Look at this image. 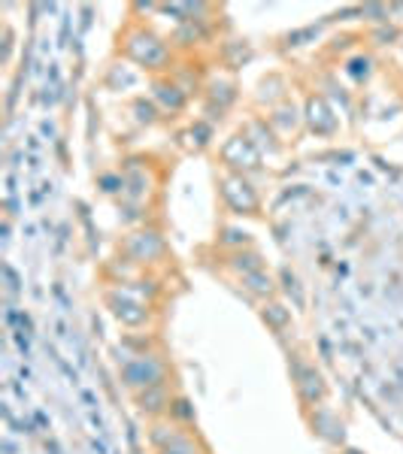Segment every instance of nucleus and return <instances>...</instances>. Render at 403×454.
Here are the masks:
<instances>
[{
	"label": "nucleus",
	"instance_id": "obj_4",
	"mask_svg": "<svg viewBox=\"0 0 403 454\" xmlns=\"http://www.w3.org/2000/svg\"><path fill=\"white\" fill-rule=\"evenodd\" d=\"M119 254L122 258H128L134 267H140L149 273L152 267H158V263L167 261V239L164 233L158 231V227H134V231H128L122 237L119 243Z\"/></svg>",
	"mask_w": 403,
	"mask_h": 454
},
{
	"label": "nucleus",
	"instance_id": "obj_10",
	"mask_svg": "<svg viewBox=\"0 0 403 454\" xmlns=\"http://www.w3.org/2000/svg\"><path fill=\"white\" fill-rule=\"evenodd\" d=\"M122 197L130 203H146V197L155 192V179H152V170L143 167L140 160H128V167L122 170Z\"/></svg>",
	"mask_w": 403,
	"mask_h": 454
},
{
	"label": "nucleus",
	"instance_id": "obj_9",
	"mask_svg": "<svg viewBox=\"0 0 403 454\" xmlns=\"http://www.w3.org/2000/svg\"><path fill=\"white\" fill-rule=\"evenodd\" d=\"M152 104H155L161 113H182V109H186V104H188V98H192V94L186 91V88H182L179 82H176L173 76H155L152 79Z\"/></svg>",
	"mask_w": 403,
	"mask_h": 454
},
{
	"label": "nucleus",
	"instance_id": "obj_1",
	"mask_svg": "<svg viewBox=\"0 0 403 454\" xmlns=\"http://www.w3.org/2000/svg\"><path fill=\"white\" fill-rule=\"evenodd\" d=\"M119 376H122V385L128 387L130 394H137V391H146V387L173 382V367L164 351L152 340L124 336L122 357H119Z\"/></svg>",
	"mask_w": 403,
	"mask_h": 454
},
{
	"label": "nucleus",
	"instance_id": "obj_7",
	"mask_svg": "<svg viewBox=\"0 0 403 454\" xmlns=\"http://www.w3.org/2000/svg\"><path fill=\"white\" fill-rule=\"evenodd\" d=\"M218 155H222V164L228 167L231 173H240V176H246V173H252V170H258V167H261V152H258V145L249 140L246 134H233V137H228Z\"/></svg>",
	"mask_w": 403,
	"mask_h": 454
},
{
	"label": "nucleus",
	"instance_id": "obj_22",
	"mask_svg": "<svg viewBox=\"0 0 403 454\" xmlns=\"http://www.w3.org/2000/svg\"><path fill=\"white\" fill-rule=\"evenodd\" d=\"M170 421L182 424V427H192L194 424V409H192V403H188V397H182V394H176V400H173Z\"/></svg>",
	"mask_w": 403,
	"mask_h": 454
},
{
	"label": "nucleus",
	"instance_id": "obj_13",
	"mask_svg": "<svg viewBox=\"0 0 403 454\" xmlns=\"http://www.w3.org/2000/svg\"><path fill=\"white\" fill-rule=\"evenodd\" d=\"M240 288L246 291L252 300L258 303H267V300H276V291H280V282L270 270H258V273H249V276H240Z\"/></svg>",
	"mask_w": 403,
	"mask_h": 454
},
{
	"label": "nucleus",
	"instance_id": "obj_14",
	"mask_svg": "<svg viewBox=\"0 0 403 454\" xmlns=\"http://www.w3.org/2000/svg\"><path fill=\"white\" fill-rule=\"evenodd\" d=\"M310 424H312V430H316V434L331 445H340L343 439H346V427H343V421L325 406L310 409Z\"/></svg>",
	"mask_w": 403,
	"mask_h": 454
},
{
	"label": "nucleus",
	"instance_id": "obj_19",
	"mask_svg": "<svg viewBox=\"0 0 403 454\" xmlns=\"http://www.w3.org/2000/svg\"><path fill=\"white\" fill-rule=\"evenodd\" d=\"M143 82L140 70L130 67V64H113V67L107 70V88L109 91H134L137 85Z\"/></svg>",
	"mask_w": 403,
	"mask_h": 454
},
{
	"label": "nucleus",
	"instance_id": "obj_16",
	"mask_svg": "<svg viewBox=\"0 0 403 454\" xmlns=\"http://www.w3.org/2000/svg\"><path fill=\"white\" fill-rule=\"evenodd\" d=\"M261 321L270 327L276 336H285L295 327V321H291V309L280 300H267V303H261Z\"/></svg>",
	"mask_w": 403,
	"mask_h": 454
},
{
	"label": "nucleus",
	"instance_id": "obj_11",
	"mask_svg": "<svg viewBox=\"0 0 403 454\" xmlns=\"http://www.w3.org/2000/svg\"><path fill=\"white\" fill-rule=\"evenodd\" d=\"M233 100H237V85H233L231 79H225V76L209 79V85H207V113H209V119H222V115L231 109Z\"/></svg>",
	"mask_w": 403,
	"mask_h": 454
},
{
	"label": "nucleus",
	"instance_id": "obj_3",
	"mask_svg": "<svg viewBox=\"0 0 403 454\" xmlns=\"http://www.w3.org/2000/svg\"><path fill=\"white\" fill-rule=\"evenodd\" d=\"M104 306L124 331H146L155 321V303L143 300L130 288H124V285H109V288H104Z\"/></svg>",
	"mask_w": 403,
	"mask_h": 454
},
{
	"label": "nucleus",
	"instance_id": "obj_5",
	"mask_svg": "<svg viewBox=\"0 0 403 454\" xmlns=\"http://www.w3.org/2000/svg\"><path fill=\"white\" fill-rule=\"evenodd\" d=\"M288 370H291V382H295L300 403H304L306 409L321 406L328 397V382L316 364H312L304 351H288Z\"/></svg>",
	"mask_w": 403,
	"mask_h": 454
},
{
	"label": "nucleus",
	"instance_id": "obj_12",
	"mask_svg": "<svg viewBox=\"0 0 403 454\" xmlns=\"http://www.w3.org/2000/svg\"><path fill=\"white\" fill-rule=\"evenodd\" d=\"M152 454H209V451L192 427H182L179 424L173 430V436L167 442H161L158 449H152Z\"/></svg>",
	"mask_w": 403,
	"mask_h": 454
},
{
	"label": "nucleus",
	"instance_id": "obj_2",
	"mask_svg": "<svg viewBox=\"0 0 403 454\" xmlns=\"http://www.w3.org/2000/svg\"><path fill=\"white\" fill-rule=\"evenodd\" d=\"M119 52L124 61L146 73H170L173 67V43L155 34L152 27L140 25V21L124 27L119 40Z\"/></svg>",
	"mask_w": 403,
	"mask_h": 454
},
{
	"label": "nucleus",
	"instance_id": "obj_6",
	"mask_svg": "<svg viewBox=\"0 0 403 454\" xmlns=\"http://www.w3.org/2000/svg\"><path fill=\"white\" fill-rule=\"evenodd\" d=\"M218 194H222V203L228 207L231 215L240 218H255L261 212V197L255 192V185L240 173H225L218 179Z\"/></svg>",
	"mask_w": 403,
	"mask_h": 454
},
{
	"label": "nucleus",
	"instance_id": "obj_15",
	"mask_svg": "<svg viewBox=\"0 0 403 454\" xmlns=\"http://www.w3.org/2000/svg\"><path fill=\"white\" fill-rule=\"evenodd\" d=\"M306 124H310V130H316V134H334L336 130V115L334 109L325 104V98H310V104H306V113H304Z\"/></svg>",
	"mask_w": 403,
	"mask_h": 454
},
{
	"label": "nucleus",
	"instance_id": "obj_8",
	"mask_svg": "<svg viewBox=\"0 0 403 454\" xmlns=\"http://www.w3.org/2000/svg\"><path fill=\"white\" fill-rule=\"evenodd\" d=\"M176 394L179 391L173 387V382H167V385H155V387H146V391H137V394H130V397H134V406L143 419L158 421V419H170Z\"/></svg>",
	"mask_w": 403,
	"mask_h": 454
},
{
	"label": "nucleus",
	"instance_id": "obj_21",
	"mask_svg": "<svg viewBox=\"0 0 403 454\" xmlns=\"http://www.w3.org/2000/svg\"><path fill=\"white\" fill-rule=\"evenodd\" d=\"M218 246L225 248V254H231V252H243V248H255V239H252V233L243 231V227L228 224L218 231Z\"/></svg>",
	"mask_w": 403,
	"mask_h": 454
},
{
	"label": "nucleus",
	"instance_id": "obj_17",
	"mask_svg": "<svg viewBox=\"0 0 403 454\" xmlns=\"http://www.w3.org/2000/svg\"><path fill=\"white\" fill-rule=\"evenodd\" d=\"M203 40H209L207 19L182 21V25H176V31H173V36H170V43H173V46H182V49L201 46Z\"/></svg>",
	"mask_w": 403,
	"mask_h": 454
},
{
	"label": "nucleus",
	"instance_id": "obj_18",
	"mask_svg": "<svg viewBox=\"0 0 403 454\" xmlns=\"http://www.w3.org/2000/svg\"><path fill=\"white\" fill-rule=\"evenodd\" d=\"M225 267L231 270V273L240 276H249V273H258V270H267V263H264L261 252H255V248H243V252H231L225 254Z\"/></svg>",
	"mask_w": 403,
	"mask_h": 454
},
{
	"label": "nucleus",
	"instance_id": "obj_20",
	"mask_svg": "<svg viewBox=\"0 0 403 454\" xmlns=\"http://www.w3.org/2000/svg\"><path fill=\"white\" fill-rule=\"evenodd\" d=\"M300 121H304V115H300V109L295 104H282L270 113V128L280 137H291L300 128Z\"/></svg>",
	"mask_w": 403,
	"mask_h": 454
}]
</instances>
